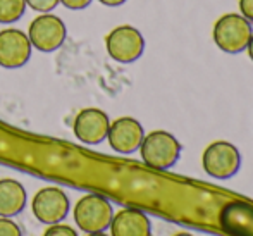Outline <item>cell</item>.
<instances>
[{"label":"cell","mask_w":253,"mask_h":236,"mask_svg":"<svg viewBox=\"0 0 253 236\" xmlns=\"http://www.w3.org/2000/svg\"><path fill=\"white\" fill-rule=\"evenodd\" d=\"M179 140L172 133L164 130H155L145 135L143 142L140 145V153L143 162L152 169L167 171L176 166L181 155Z\"/></svg>","instance_id":"1"},{"label":"cell","mask_w":253,"mask_h":236,"mask_svg":"<svg viewBox=\"0 0 253 236\" xmlns=\"http://www.w3.org/2000/svg\"><path fill=\"white\" fill-rule=\"evenodd\" d=\"M253 35L252 23L241 14L229 12L215 21L212 30V40L224 53H241Z\"/></svg>","instance_id":"2"},{"label":"cell","mask_w":253,"mask_h":236,"mask_svg":"<svg viewBox=\"0 0 253 236\" xmlns=\"http://www.w3.org/2000/svg\"><path fill=\"white\" fill-rule=\"evenodd\" d=\"M73 217L76 226L84 233H102L109 230L114 217L112 203L98 193H88L76 202Z\"/></svg>","instance_id":"3"},{"label":"cell","mask_w":253,"mask_h":236,"mask_svg":"<svg viewBox=\"0 0 253 236\" xmlns=\"http://www.w3.org/2000/svg\"><path fill=\"white\" fill-rule=\"evenodd\" d=\"M203 171L215 180H229L236 176L241 167V153L231 142H212L202 155Z\"/></svg>","instance_id":"4"},{"label":"cell","mask_w":253,"mask_h":236,"mask_svg":"<svg viewBox=\"0 0 253 236\" xmlns=\"http://www.w3.org/2000/svg\"><path fill=\"white\" fill-rule=\"evenodd\" d=\"M109 55L116 62L131 64L138 60L145 52V38L140 30L131 24H121L114 28L105 38Z\"/></svg>","instance_id":"5"},{"label":"cell","mask_w":253,"mask_h":236,"mask_svg":"<svg viewBox=\"0 0 253 236\" xmlns=\"http://www.w3.org/2000/svg\"><path fill=\"white\" fill-rule=\"evenodd\" d=\"M33 216L42 224H57L62 223L71 210V202L66 191L57 187H45L35 193L31 200Z\"/></svg>","instance_id":"6"},{"label":"cell","mask_w":253,"mask_h":236,"mask_svg":"<svg viewBox=\"0 0 253 236\" xmlns=\"http://www.w3.org/2000/svg\"><path fill=\"white\" fill-rule=\"evenodd\" d=\"M66 37L67 30L64 21L50 12L40 14L37 19L31 21L30 30H28L31 47L40 52H53L60 48L66 42Z\"/></svg>","instance_id":"7"},{"label":"cell","mask_w":253,"mask_h":236,"mask_svg":"<svg viewBox=\"0 0 253 236\" xmlns=\"http://www.w3.org/2000/svg\"><path fill=\"white\" fill-rule=\"evenodd\" d=\"M143 138V126L140 124V121L129 116L117 117L116 121H112L109 126V133H107L110 148L117 153H123V155H129V153L140 150Z\"/></svg>","instance_id":"8"},{"label":"cell","mask_w":253,"mask_h":236,"mask_svg":"<svg viewBox=\"0 0 253 236\" xmlns=\"http://www.w3.org/2000/svg\"><path fill=\"white\" fill-rule=\"evenodd\" d=\"M31 42L26 33L16 28L0 31V66L5 69L23 67L31 57Z\"/></svg>","instance_id":"9"},{"label":"cell","mask_w":253,"mask_h":236,"mask_svg":"<svg viewBox=\"0 0 253 236\" xmlns=\"http://www.w3.org/2000/svg\"><path fill=\"white\" fill-rule=\"evenodd\" d=\"M110 119L103 110L90 107L78 112L73 124L74 137L84 145H98L107 140Z\"/></svg>","instance_id":"10"},{"label":"cell","mask_w":253,"mask_h":236,"mask_svg":"<svg viewBox=\"0 0 253 236\" xmlns=\"http://www.w3.org/2000/svg\"><path fill=\"white\" fill-rule=\"evenodd\" d=\"M109 230L110 236H152V223L143 210L127 207L114 214Z\"/></svg>","instance_id":"11"},{"label":"cell","mask_w":253,"mask_h":236,"mask_svg":"<svg viewBox=\"0 0 253 236\" xmlns=\"http://www.w3.org/2000/svg\"><path fill=\"white\" fill-rule=\"evenodd\" d=\"M28 203L26 189L12 178L0 180V217H14L24 210Z\"/></svg>","instance_id":"12"},{"label":"cell","mask_w":253,"mask_h":236,"mask_svg":"<svg viewBox=\"0 0 253 236\" xmlns=\"http://www.w3.org/2000/svg\"><path fill=\"white\" fill-rule=\"evenodd\" d=\"M26 2L24 0H0V23L10 24L21 19L26 10Z\"/></svg>","instance_id":"13"},{"label":"cell","mask_w":253,"mask_h":236,"mask_svg":"<svg viewBox=\"0 0 253 236\" xmlns=\"http://www.w3.org/2000/svg\"><path fill=\"white\" fill-rule=\"evenodd\" d=\"M24 2H26V5H30V9L37 10L40 14L50 12L59 5V0H24Z\"/></svg>","instance_id":"14"},{"label":"cell","mask_w":253,"mask_h":236,"mask_svg":"<svg viewBox=\"0 0 253 236\" xmlns=\"http://www.w3.org/2000/svg\"><path fill=\"white\" fill-rule=\"evenodd\" d=\"M0 236H23V231L10 217H0Z\"/></svg>","instance_id":"15"},{"label":"cell","mask_w":253,"mask_h":236,"mask_svg":"<svg viewBox=\"0 0 253 236\" xmlns=\"http://www.w3.org/2000/svg\"><path fill=\"white\" fill-rule=\"evenodd\" d=\"M43 236H78L76 230L71 226H67V224H50V226L47 228V231L43 233Z\"/></svg>","instance_id":"16"},{"label":"cell","mask_w":253,"mask_h":236,"mask_svg":"<svg viewBox=\"0 0 253 236\" xmlns=\"http://www.w3.org/2000/svg\"><path fill=\"white\" fill-rule=\"evenodd\" d=\"M238 7H240L241 16L247 17L250 23H253V0H240Z\"/></svg>","instance_id":"17"},{"label":"cell","mask_w":253,"mask_h":236,"mask_svg":"<svg viewBox=\"0 0 253 236\" xmlns=\"http://www.w3.org/2000/svg\"><path fill=\"white\" fill-rule=\"evenodd\" d=\"M59 3H62L64 7H67L71 10H81L90 5L91 0H59Z\"/></svg>","instance_id":"18"},{"label":"cell","mask_w":253,"mask_h":236,"mask_svg":"<svg viewBox=\"0 0 253 236\" xmlns=\"http://www.w3.org/2000/svg\"><path fill=\"white\" fill-rule=\"evenodd\" d=\"M98 2L107 7H119V5H123L124 2H127V0H98Z\"/></svg>","instance_id":"19"},{"label":"cell","mask_w":253,"mask_h":236,"mask_svg":"<svg viewBox=\"0 0 253 236\" xmlns=\"http://www.w3.org/2000/svg\"><path fill=\"white\" fill-rule=\"evenodd\" d=\"M247 52H248V55H250V59L253 62V35H252L250 42H248V45H247Z\"/></svg>","instance_id":"20"},{"label":"cell","mask_w":253,"mask_h":236,"mask_svg":"<svg viewBox=\"0 0 253 236\" xmlns=\"http://www.w3.org/2000/svg\"><path fill=\"white\" fill-rule=\"evenodd\" d=\"M86 236H110V235H107L105 231H102V233H86Z\"/></svg>","instance_id":"21"},{"label":"cell","mask_w":253,"mask_h":236,"mask_svg":"<svg viewBox=\"0 0 253 236\" xmlns=\"http://www.w3.org/2000/svg\"><path fill=\"white\" fill-rule=\"evenodd\" d=\"M174 236H193L191 233H186V231H181V233H176Z\"/></svg>","instance_id":"22"}]
</instances>
